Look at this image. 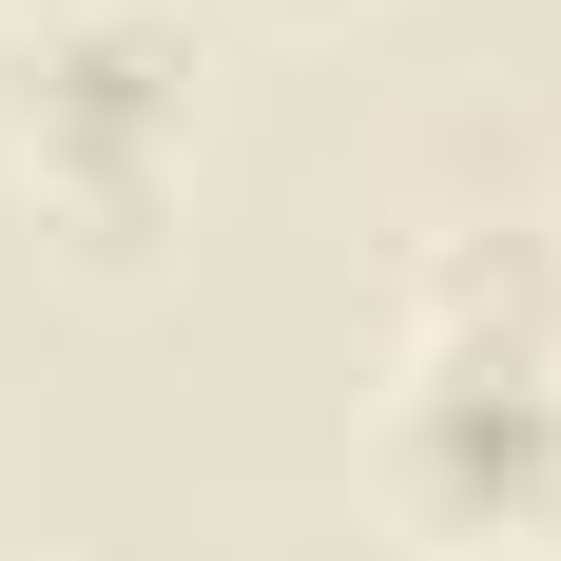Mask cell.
<instances>
[{
	"instance_id": "8992f818",
	"label": "cell",
	"mask_w": 561,
	"mask_h": 561,
	"mask_svg": "<svg viewBox=\"0 0 561 561\" xmlns=\"http://www.w3.org/2000/svg\"><path fill=\"white\" fill-rule=\"evenodd\" d=\"M20 561H39V542H20Z\"/></svg>"
},
{
	"instance_id": "277c9868",
	"label": "cell",
	"mask_w": 561,
	"mask_h": 561,
	"mask_svg": "<svg viewBox=\"0 0 561 561\" xmlns=\"http://www.w3.org/2000/svg\"><path fill=\"white\" fill-rule=\"evenodd\" d=\"M39 20H98V0H0V39H39Z\"/></svg>"
},
{
	"instance_id": "3957f363",
	"label": "cell",
	"mask_w": 561,
	"mask_h": 561,
	"mask_svg": "<svg viewBox=\"0 0 561 561\" xmlns=\"http://www.w3.org/2000/svg\"><path fill=\"white\" fill-rule=\"evenodd\" d=\"M388 368H523L561 388V214H446L388 252Z\"/></svg>"
},
{
	"instance_id": "6da1fadb",
	"label": "cell",
	"mask_w": 561,
	"mask_h": 561,
	"mask_svg": "<svg viewBox=\"0 0 561 561\" xmlns=\"http://www.w3.org/2000/svg\"><path fill=\"white\" fill-rule=\"evenodd\" d=\"M194 20L174 0H98V20H39L0 39V156L39 194V232L98 290H136L174 252V174H194Z\"/></svg>"
},
{
	"instance_id": "7a4b0ae2",
	"label": "cell",
	"mask_w": 561,
	"mask_h": 561,
	"mask_svg": "<svg viewBox=\"0 0 561 561\" xmlns=\"http://www.w3.org/2000/svg\"><path fill=\"white\" fill-rule=\"evenodd\" d=\"M368 484L446 561H542L561 542V388H523V368H388Z\"/></svg>"
},
{
	"instance_id": "5b68a950",
	"label": "cell",
	"mask_w": 561,
	"mask_h": 561,
	"mask_svg": "<svg viewBox=\"0 0 561 561\" xmlns=\"http://www.w3.org/2000/svg\"><path fill=\"white\" fill-rule=\"evenodd\" d=\"M290 20H330V0H290Z\"/></svg>"
}]
</instances>
